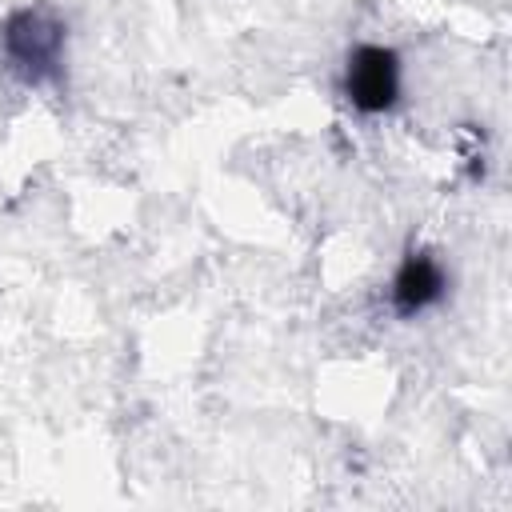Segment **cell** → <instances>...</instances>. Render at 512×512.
Returning a JSON list of instances; mask_svg holds the SVG:
<instances>
[{
	"label": "cell",
	"instance_id": "cell-1",
	"mask_svg": "<svg viewBox=\"0 0 512 512\" xmlns=\"http://www.w3.org/2000/svg\"><path fill=\"white\" fill-rule=\"evenodd\" d=\"M0 56L20 84H56L64 60V20L48 8H16L0 28Z\"/></svg>",
	"mask_w": 512,
	"mask_h": 512
},
{
	"label": "cell",
	"instance_id": "cell-2",
	"mask_svg": "<svg viewBox=\"0 0 512 512\" xmlns=\"http://www.w3.org/2000/svg\"><path fill=\"white\" fill-rule=\"evenodd\" d=\"M344 96L364 116L388 112L400 96V56L384 44H356L344 68Z\"/></svg>",
	"mask_w": 512,
	"mask_h": 512
},
{
	"label": "cell",
	"instance_id": "cell-3",
	"mask_svg": "<svg viewBox=\"0 0 512 512\" xmlns=\"http://www.w3.org/2000/svg\"><path fill=\"white\" fill-rule=\"evenodd\" d=\"M444 292H448L444 268L428 252H408L400 272H396V280H392V288H388V304H392L396 316L412 320V316L428 312L432 304H440Z\"/></svg>",
	"mask_w": 512,
	"mask_h": 512
}]
</instances>
